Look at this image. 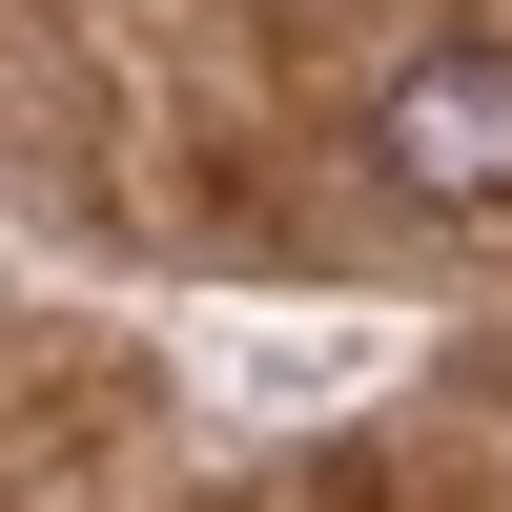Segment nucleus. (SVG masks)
<instances>
[{
  "instance_id": "obj_1",
  "label": "nucleus",
  "mask_w": 512,
  "mask_h": 512,
  "mask_svg": "<svg viewBox=\"0 0 512 512\" xmlns=\"http://www.w3.org/2000/svg\"><path fill=\"white\" fill-rule=\"evenodd\" d=\"M369 144H390L410 205H512V41H410Z\"/></svg>"
}]
</instances>
